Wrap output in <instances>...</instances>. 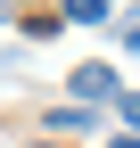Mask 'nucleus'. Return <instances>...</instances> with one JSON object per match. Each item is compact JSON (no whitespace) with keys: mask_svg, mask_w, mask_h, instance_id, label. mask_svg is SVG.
<instances>
[{"mask_svg":"<svg viewBox=\"0 0 140 148\" xmlns=\"http://www.w3.org/2000/svg\"><path fill=\"white\" fill-rule=\"evenodd\" d=\"M115 66H74V107H115Z\"/></svg>","mask_w":140,"mask_h":148,"instance_id":"f257e3e1","label":"nucleus"},{"mask_svg":"<svg viewBox=\"0 0 140 148\" xmlns=\"http://www.w3.org/2000/svg\"><path fill=\"white\" fill-rule=\"evenodd\" d=\"M41 123H49V140H74V132H91L99 115H91V107H74V99H66V107H49Z\"/></svg>","mask_w":140,"mask_h":148,"instance_id":"f03ea898","label":"nucleus"},{"mask_svg":"<svg viewBox=\"0 0 140 148\" xmlns=\"http://www.w3.org/2000/svg\"><path fill=\"white\" fill-rule=\"evenodd\" d=\"M66 25H107V0H58Z\"/></svg>","mask_w":140,"mask_h":148,"instance_id":"7ed1b4c3","label":"nucleus"},{"mask_svg":"<svg viewBox=\"0 0 140 148\" xmlns=\"http://www.w3.org/2000/svg\"><path fill=\"white\" fill-rule=\"evenodd\" d=\"M115 115H124L132 132H140V90H132V99H115Z\"/></svg>","mask_w":140,"mask_h":148,"instance_id":"20e7f679","label":"nucleus"},{"mask_svg":"<svg viewBox=\"0 0 140 148\" xmlns=\"http://www.w3.org/2000/svg\"><path fill=\"white\" fill-rule=\"evenodd\" d=\"M107 148H140V132H115V140H107Z\"/></svg>","mask_w":140,"mask_h":148,"instance_id":"39448f33","label":"nucleus"},{"mask_svg":"<svg viewBox=\"0 0 140 148\" xmlns=\"http://www.w3.org/2000/svg\"><path fill=\"white\" fill-rule=\"evenodd\" d=\"M33 148H58V140H33Z\"/></svg>","mask_w":140,"mask_h":148,"instance_id":"423d86ee","label":"nucleus"}]
</instances>
